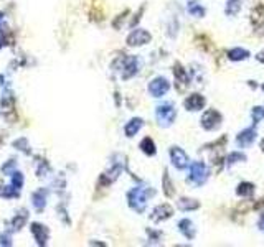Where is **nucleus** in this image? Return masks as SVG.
I'll use <instances>...</instances> for the list:
<instances>
[{"mask_svg":"<svg viewBox=\"0 0 264 247\" xmlns=\"http://www.w3.org/2000/svg\"><path fill=\"white\" fill-rule=\"evenodd\" d=\"M147 89H149V94H150L152 97H163V96L170 91V83H169L167 78L157 76V78H154V79H152V81L149 83Z\"/></svg>","mask_w":264,"mask_h":247,"instance_id":"8","label":"nucleus"},{"mask_svg":"<svg viewBox=\"0 0 264 247\" xmlns=\"http://www.w3.org/2000/svg\"><path fill=\"white\" fill-rule=\"evenodd\" d=\"M15 170H17V160L15 158L7 160V162L0 166V171H2V175H5V177H10Z\"/></svg>","mask_w":264,"mask_h":247,"instance_id":"31","label":"nucleus"},{"mask_svg":"<svg viewBox=\"0 0 264 247\" xmlns=\"http://www.w3.org/2000/svg\"><path fill=\"white\" fill-rule=\"evenodd\" d=\"M28 209H18V213L15 216H13L10 221H9V229L7 231H10V232H18V231H22L25 228V224L28 223Z\"/></svg>","mask_w":264,"mask_h":247,"instance_id":"13","label":"nucleus"},{"mask_svg":"<svg viewBox=\"0 0 264 247\" xmlns=\"http://www.w3.org/2000/svg\"><path fill=\"white\" fill-rule=\"evenodd\" d=\"M177 109L172 102H162L155 108V119L160 127H170L175 122Z\"/></svg>","mask_w":264,"mask_h":247,"instance_id":"3","label":"nucleus"},{"mask_svg":"<svg viewBox=\"0 0 264 247\" xmlns=\"http://www.w3.org/2000/svg\"><path fill=\"white\" fill-rule=\"evenodd\" d=\"M89 245H108L106 242H96V241H89Z\"/></svg>","mask_w":264,"mask_h":247,"instance_id":"44","label":"nucleus"},{"mask_svg":"<svg viewBox=\"0 0 264 247\" xmlns=\"http://www.w3.org/2000/svg\"><path fill=\"white\" fill-rule=\"evenodd\" d=\"M12 147L18 152H23L25 155H31V147H30V142L26 137H18L17 140H13Z\"/></svg>","mask_w":264,"mask_h":247,"instance_id":"24","label":"nucleus"},{"mask_svg":"<svg viewBox=\"0 0 264 247\" xmlns=\"http://www.w3.org/2000/svg\"><path fill=\"white\" fill-rule=\"evenodd\" d=\"M5 83H7V81H5V76L0 75V86H5Z\"/></svg>","mask_w":264,"mask_h":247,"instance_id":"45","label":"nucleus"},{"mask_svg":"<svg viewBox=\"0 0 264 247\" xmlns=\"http://www.w3.org/2000/svg\"><path fill=\"white\" fill-rule=\"evenodd\" d=\"M226 56L229 61H244V59L249 58V51L244 48H233L226 53Z\"/></svg>","mask_w":264,"mask_h":247,"instance_id":"25","label":"nucleus"},{"mask_svg":"<svg viewBox=\"0 0 264 247\" xmlns=\"http://www.w3.org/2000/svg\"><path fill=\"white\" fill-rule=\"evenodd\" d=\"M240 162H246V155H244L243 152H233V153H229L228 158H226L228 166L235 165V163H240Z\"/></svg>","mask_w":264,"mask_h":247,"instance_id":"34","label":"nucleus"},{"mask_svg":"<svg viewBox=\"0 0 264 247\" xmlns=\"http://www.w3.org/2000/svg\"><path fill=\"white\" fill-rule=\"evenodd\" d=\"M196 45L200 46V48L207 50V51H210L211 48H213V46H211V43H210V40L207 37H198L196 38Z\"/></svg>","mask_w":264,"mask_h":247,"instance_id":"37","label":"nucleus"},{"mask_svg":"<svg viewBox=\"0 0 264 247\" xmlns=\"http://www.w3.org/2000/svg\"><path fill=\"white\" fill-rule=\"evenodd\" d=\"M130 15V12L129 10H124V12H121L119 13V15L112 20V28L114 30H121L122 28V25H124V22L125 20H127V17Z\"/></svg>","mask_w":264,"mask_h":247,"instance_id":"33","label":"nucleus"},{"mask_svg":"<svg viewBox=\"0 0 264 247\" xmlns=\"http://www.w3.org/2000/svg\"><path fill=\"white\" fill-rule=\"evenodd\" d=\"M139 69H141V59L136 55H127L124 58V63L121 66V79L122 81H129L134 78Z\"/></svg>","mask_w":264,"mask_h":247,"instance_id":"5","label":"nucleus"},{"mask_svg":"<svg viewBox=\"0 0 264 247\" xmlns=\"http://www.w3.org/2000/svg\"><path fill=\"white\" fill-rule=\"evenodd\" d=\"M127 204L132 211H136L137 215H142V213L147 209L149 198L155 196V190H152L150 186H134L127 191Z\"/></svg>","mask_w":264,"mask_h":247,"instance_id":"1","label":"nucleus"},{"mask_svg":"<svg viewBox=\"0 0 264 247\" xmlns=\"http://www.w3.org/2000/svg\"><path fill=\"white\" fill-rule=\"evenodd\" d=\"M30 232L38 247H46L50 242V229L46 228L43 223H31Z\"/></svg>","mask_w":264,"mask_h":247,"instance_id":"9","label":"nucleus"},{"mask_svg":"<svg viewBox=\"0 0 264 247\" xmlns=\"http://www.w3.org/2000/svg\"><path fill=\"white\" fill-rule=\"evenodd\" d=\"M256 140V130L251 129V127H248V129L241 130L240 133L236 135V144L241 147V149H246V147H249L251 144H253Z\"/></svg>","mask_w":264,"mask_h":247,"instance_id":"16","label":"nucleus"},{"mask_svg":"<svg viewBox=\"0 0 264 247\" xmlns=\"http://www.w3.org/2000/svg\"><path fill=\"white\" fill-rule=\"evenodd\" d=\"M58 213H59V219H64V224L66 226H70V218H68V213H66V209H64V206H58Z\"/></svg>","mask_w":264,"mask_h":247,"instance_id":"39","label":"nucleus"},{"mask_svg":"<svg viewBox=\"0 0 264 247\" xmlns=\"http://www.w3.org/2000/svg\"><path fill=\"white\" fill-rule=\"evenodd\" d=\"M177 208L180 211H195V209L200 208V201H198V199H193V198L183 196L177 201Z\"/></svg>","mask_w":264,"mask_h":247,"instance_id":"20","label":"nucleus"},{"mask_svg":"<svg viewBox=\"0 0 264 247\" xmlns=\"http://www.w3.org/2000/svg\"><path fill=\"white\" fill-rule=\"evenodd\" d=\"M20 196V191L15 190L13 186L10 185H2L0 183V198H4V199H17Z\"/></svg>","mask_w":264,"mask_h":247,"instance_id":"27","label":"nucleus"},{"mask_svg":"<svg viewBox=\"0 0 264 247\" xmlns=\"http://www.w3.org/2000/svg\"><path fill=\"white\" fill-rule=\"evenodd\" d=\"M144 127V121L141 117H132L130 121L124 125V133H125V137H136L139 132H141V129Z\"/></svg>","mask_w":264,"mask_h":247,"instance_id":"18","label":"nucleus"},{"mask_svg":"<svg viewBox=\"0 0 264 247\" xmlns=\"http://www.w3.org/2000/svg\"><path fill=\"white\" fill-rule=\"evenodd\" d=\"M35 165H37V177L38 178H46V175L50 173V163L48 160L43 157H35Z\"/></svg>","mask_w":264,"mask_h":247,"instance_id":"23","label":"nucleus"},{"mask_svg":"<svg viewBox=\"0 0 264 247\" xmlns=\"http://www.w3.org/2000/svg\"><path fill=\"white\" fill-rule=\"evenodd\" d=\"M10 185L13 186L15 190H22L23 188V185H25V177H23V173L20 171V170H15L10 175Z\"/></svg>","mask_w":264,"mask_h":247,"instance_id":"30","label":"nucleus"},{"mask_svg":"<svg viewBox=\"0 0 264 247\" xmlns=\"http://www.w3.org/2000/svg\"><path fill=\"white\" fill-rule=\"evenodd\" d=\"M139 149H141V152L145 153L147 157H154L157 153V145L152 137H144L141 140V144H139Z\"/></svg>","mask_w":264,"mask_h":247,"instance_id":"21","label":"nucleus"},{"mask_svg":"<svg viewBox=\"0 0 264 247\" xmlns=\"http://www.w3.org/2000/svg\"><path fill=\"white\" fill-rule=\"evenodd\" d=\"M89 20L94 23H99L104 20V10H103V4H99L97 0H92L91 7H89Z\"/></svg>","mask_w":264,"mask_h":247,"instance_id":"19","label":"nucleus"},{"mask_svg":"<svg viewBox=\"0 0 264 247\" xmlns=\"http://www.w3.org/2000/svg\"><path fill=\"white\" fill-rule=\"evenodd\" d=\"M261 150H262V153H264V138L261 140Z\"/></svg>","mask_w":264,"mask_h":247,"instance_id":"46","label":"nucleus"},{"mask_svg":"<svg viewBox=\"0 0 264 247\" xmlns=\"http://www.w3.org/2000/svg\"><path fill=\"white\" fill-rule=\"evenodd\" d=\"M256 59H257V61H259V63H264V51H261L259 55L256 56Z\"/></svg>","mask_w":264,"mask_h":247,"instance_id":"43","label":"nucleus"},{"mask_svg":"<svg viewBox=\"0 0 264 247\" xmlns=\"http://www.w3.org/2000/svg\"><path fill=\"white\" fill-rule=\"evenodd\" d=\"M205 105H207V99H205L202 94H190L187 99L183 101V108L187 109L188 112H196V111H202Z\"/></svg>","mask_w":264,"mask_h":247,"instance_id":"15","label":"nucleus"},{"mask_svg":"<svg viewBox=\"0 0 264 247\" xmlns=\"http://www.w3.org/2000/svg\"><path fill=\"white\" fill-rule=\"evenodd\" d=\"M147 236H149V241L157 244L158 241L162 239V232L160 231H152V229H147Z\"/></svg>","mask_w":264,"mask_h":247,"instance_id":"38","label":"nucleus"},{"mask_svg":"<svg viewBox=\"0 0 264 247\" xmlns=\"http://www.w3.org/2000/svg\"><path fill=\"white\" fill-rule=\"evenodd\" d=\"M261 89H262V91H264V84H262V86H261Z\"/></svg>","mask_w":264,"mask_h":247,"instance_id":"48","label":"nucleus"},{"mask_svg":"<svg viewBox=\"0 0 264 247\" xmlns=\"http://www.w3.org/2000/svg\"><path fill=\"white\" fill-rule=\"evenodd\" d=\"M0 183H2V182H0Z\"/></svg>","mask_w":264,"mask_h":247,"instance_id":"50","label":"nucleus"},{"mask_svg":"<svg viewBox=\"0 0 264 247\" xmlns=\"http://www.w3.org/2000/svg\"><path fill=\"white\" fill-rule=\"evenodd\" d=\"M262 206H264V198L259 199V203H256V204H254V209H259V208H262Z\"/></svg>","mask_w":264,"mask_h":247,"instance_id":"42","label":"nucleus"},{"mask_svg":"<svg viewBox=\"0 0 264 247\" xmlns=\"http://www.w3.org/2000/svg\"><path fill=\"white\" fill-rule=\"evenodd\" d=\"M254 193V185L253 183H248V182H243L238 185L236 188V195L238 196H243V198H248V196H253Z\"/></svg>","mask_w":264,"mask_h":247,"instance_id":"29","label":"nucleus"},{"mask_svg":"<svg viewBox=\"0 0 264 247\" xmlns=\"http://www.w3.org/2000/svg\"><path fill=\"white\" fill-rule=\"evenodd\" d=\"M0 114L9 124H15L18 121L17 101L10 89H5L2 97H0Z\"/></svg>","mask_w":264,"mask_h":247,"instance_id":"2","label":"nucleus"},{"mask_svg":"<svg viewBox=\"0 0 264 247\" xmlns=\"http://www.w3.org/2000/svg\"><path fill=\"white\" fill-rule=\"evenodd\" d=\"M152 42V35L144 28H136L132 30L127 38H125V43L130 48H139V46H144V45H149Z\"/></svg>","mask_w":264,"mask_h":247,"instance_id":"6","label":"nucleus"},{"mask_svg":"<svg viewBox=\"0 0 264 247\" xmlns=\"http://www.w3.org/2000/svg\"><path fill=\"white\" fill-rule=\"evenodd\" d=\"M187 10L191 17H196V18H202V17H205V13H207L205 7L200 2H188Z\"/></svg>","mask_w":264,"mask_h":247,"instance_id":"28","label":"nucleus"},{"mask_svg":"<svg viewBox=\"0 0 264 247\" xmlns=\"http://www.w3.org/2000/svg\"><path fill=\"white\" fill-rule=\"evenodd\" d=\"M0 144H2V137H0Z\"/></svg>","mask_w":264,"mask_h":247,"instance_id":"49","label":"nucleus"},{"mask_svg":"<svg viewBox=\"0 0 264 247\" xmlns=\"http://www.w3.org/2000/svg\"><path fill=\"white\" fill-rule=\"evenodd\" d=\"M172 216H174V208H172L169 203H163V204L155 206L149 218H150V221H154V223H162V221L170 219Z\"/></svg>","mask_w":264,"mask_h":247,"instance_id":"11","label":"nucleus"},{"mask_svg":"<svg viewBox=\"0 0 264 247\" xmlns=\"http://www.w3.org/2000/svg\"><path fill=\"white\" fill-rule=\"evenodd\" d=\"M162 188H163V195L167 198H172L175 195V188H174V183L170 182V175H169V170H163V177H162Z\"/></svg>","mask_w":264,"mask_h":247,"instance_id":"26","label":"nucleus"},{"mask_svg":"<svg viewBox=\"0 0 264 247\" xmlns=\"http://www.w3.org/2000/svg\"><path fill=\"white\" fill-rule=\"evenodd\" d=\"M257 228H259L261 231H264V215H261L259 221H257Z\"/></svg>","mask_w":264,"mask_h":247,"instance_id":"41","label":"nucleus"},{"mask_svg":"<svg viewBox=\"0 0 264 247\" xmlns=\"http://www.w3.org/2000/svg\"><path fill=\"white\" fill-rule=\"evenodd\" d=\"M4 46H5V45H4V42H2V38H0V50H2Z\"/></svg>","mask_w":264,"mask_h":247,"instance_id":"47","label":"nucleus"},{"mask_svg":"<svg viewBox=\"0 0 264 247\" xmlns=\"http://www.w3.org/2000/svg\"><path fill=\"white\" fill-rule=\"evenodd\" d=\"M12 242V234L10 231H5V232H0V245L2 247H10Z\"/></svg>","mask_w":264,"mask_h":247,"instance_id":"36","label":"nucleus"},{"mask_svg":"<svg viewBox=\"0 0 264 247\" xmlns=\"http://www.w3.org/2000/svg\"><path fill=\"white\" fill-rule=\"evenodd\" d=\"M241 10V0H228L226 4V9H224V12H226V15L233 17L236 15L238 12Z\"/></svg>","mask_w":264,"mask_h":247,"instance_id":"32","label":"nucleus"},{"mask_svg":"<svg viewBox=\"0 0 264 247\" xmlns=\"http://www.w3.org/2000/svg\"><path fill=\"white\" fill-rule=\"evenodd\" d=\"M178 231H180V234L185 239H188V241H193L196 236L195 224L191 223L190 219H182V221H178Z\"/></svg>","mask_w":264,"mask_h":247,"instance_id":"17","label":"nucleus"},{"mask_svg":"<svg viewBox=\"0 0 264 247\" xmlns=\"http://www.w3.org/2000/svg\"><path fill=\"white\" fill-rule=\"evenodd\" d=\"M221 122H223V116L216 109H208L202 116V121H200L202 127L205 130H208V132H213L216 129H220Z\"/></svg>","mask_w":264,"mask_h":247,"instance_id":"7","label":"nucleus"},{"mask_svg":"<svg viewBox=\"0 0 264 247\" xmlns=\"http://www.w3.org/2000/svg\"><path fill=\"white\" fill-rule=\"evenodd\" d=\"M46 201H48V188H38L31 193V206L40 215L45 211Z\"/></svg>","mask_w":264,"mask_h":247,"instance_id":"12","label":"nucleus"},{"mask_svg":"<svg viewBox=\"0 0 264 247\" xmlns=\"http://www.w3.org/2000/svg\"><path fill=\"white\" fill-rule=\"evenodd\" d=\"M251 23H253L254 28H259L264 25V5H257L251 12Z\"/></svg>","mask_w":264,"mask_h":247,"instance_id":"22","label":"nucleus"},{"mask_svg":"<svg viewBox=\"0 0 264 247\" xmlns=\"http://www.w3.org/2000/svg\"><path fill=\"white\" fill-rule=\"evenodd\" d=\"M169 155H170V162L172 165L175 166L177 170H185L188 166L190 163V160H188V155L185 153V150H182L180 147H170V150H169Z\"/></svg>","mask_w":264,"mask_h":247,"instance_id":"10","label":"nucleus"},{"mask_svg":"<svg viewBox=\"0 0 264 247\" xmlns=\"http://www.w3.org/2000/svg\"><path fill=\"white\" fill-rule=\"evenodd\" d=\"M251 117H253L254 124H259L264 119V108L262 105H256V108H253V111H251Z\"/></svg>","mask_w":264,"mask_h":247,"instance_id":"35","label":"nucleus"},{"mask_svg":"<svg viewBox=\"0 0 264 247\" xmlns=\"http://www.w3.org/2000/svg\"><path fill=\"white\" fill-rule=\"evenodd\" d=\"M210 177L208 166L203 162H193L190 165V173H188V182L195 186H203L207 183V180Z\"/></svg>","mask_w":264,"mask_h":247,"instance_id":"4","label":"nucleus"},{"mask_svg":"<svg viewBox=\"0 0 264 247\" xmlns=\"http://www.w3.org/2000/svg\"><path fill=\"white\" fill-rule=\"evenodd\" d=\"M174 76H175V84H177V89L178 91H185L188 88V84H190V76H188V73L185 71V68L180 64V63H175L174 64Z\"/></svg>","mask_w":264,"mask_h":247,"instance_id":"14","label":"nucleus"},{"mask_svg":"<svg viewBox=\"0 0 264 247\" xmlns=\"http://www.w3.org/2000/svg\"><path fill=\"white\" fill-rule=\"evenodd\" d=\"M142 12H144V7H142V9L139 10V12L136 13V15H134V20H132V22H130V26H136V25H137V22H139V20L142 18Z\"/></svg>","mask_w":264,"mask_h":247,"instance_id":"40","label":"nucleus"}]
</instances>
